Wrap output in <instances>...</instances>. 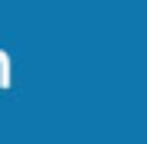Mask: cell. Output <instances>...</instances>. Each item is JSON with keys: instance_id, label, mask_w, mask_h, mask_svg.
<instances>
[]
</instances>
